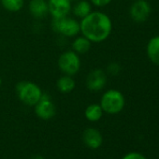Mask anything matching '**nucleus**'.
Here are the masks:
<instances>
[{
	"label": "nucleus",
	"mask_w": 159,
	"mask_h": 159,
	"mask_svg": "<svg viewBox=\"0 0 159 159\" xmlns=\"http://www.w3.org/2000/svg\"><path fill=\"white\" fill-rule=\"evenodd\" d=\"M81 32L91 42L99 43L106 40L111 33L112 24L110 17L101 11H91L80 23Z\"/></svg>",
	"instance_id": "obj_1"
},
{
	"label": "nucleus",
	"mask_w": 159,
	"mask_h": 159,
	"mask_svg": "<svg viewBox=\"0 0 159 159\" xmlns=\"http://www.w3.org/2000/svg\"><path fill=\"white\" fill-rule=\"evenodd\" d=\"M16 94L19 99L27 106H35L42 96L40 87L35 83L23 81L16 85Z\"/></svg>",
	"instance_id": "obj_2"
},
{
	"label": "nucleus",
	"mask_w": 159,
	"mask_h": 159,
	"mask_svg": "<svg viewBox=\"0 0 159 159\" xmlns=\"http://www.w3.org/2000/svg\"><path fill=\"white\" fill-rule=\"evenodd\" d=\"M100 106L104 112L109 114H117L125 107V98L123 94L115 89L105 92L100 100Z\"/></svg>",
	"instance_id": "obj_3"
},
{
	"label": "nucleus",
	"mask_w": 159,
	"mask_h": 159,
	"mask_svg": "<svg viewBox=\"0 0 159 159\" xmlns=\"http://www.w3.org/2000/svg\"><path fill=\"white\" fill-rule=\"evenodd\" d=\"M52 29L65 37L72 38L81 32L80 23L73 18H53L52 22Z\"/></svg>",
	"instance_id": "obj_4"
},
{
	"label": "nucleus",
	"mask_w": 159,
	"mask_h": 159,
	"mask_svg": "<svg viewBox=\"0 0 159 159\" xmlns=\"http://www.w3.org/2000/svg\"><path fill=\"white\" fill-rule=\"evenodd\" d=\"M58 67L65 75H75L81 68V59L79 54L73 51L65 52L58 59Z\"/></svg>",
	"instance_id": "obj_5"
},
{
	"label": "nucleus",
	"mask_w": 159,
	"mask_h": 159,
	"mask_svg": "<svg viewBox=\"0 0 159 159\" xmlns=\"http://www.w3.org/2000/svg\"><path fill=\"white\" fill-rule=\"evenodd\" d=\"M37 116L42 120L52 119L56 112V108L51 99V97L47 94H42L39 101L34 106Z\"/></svg>",
	"instance_id": "obj_6"
},
{
	"label": "nucleus",
	"mask_w": 159,
	"mask_h": 159,
	"mask_svg": "<svg viewBox=\"0 0 159 159\" xmlns=\"http://www.w3.org/2000/svg\"><path fill=\"white\" fill-rule=\"evenodd\" d=\"M107 83L106 73L102 69H94L86 78V87L92 92H98L102 90Z\"/></svg>",
	"instance_id": "obj_7"
},
{
	"label": "nucleus",
	"mask_w": 159,
	"mask_h": 159,
	"mask_svg": "<svg viewBox=\"0 0 159 159\" xmlns=\"http://www.w3.org/2000/svg\"><path fill=\"white\" fill-rule=\"evenodd\" d=\"M48 8L52 18H64L69 14L72 6L70 0H49Z\"/></svg>",
	"instance_id": "obj_8"
},
{
	"label": "nucleus",
	"mask_w": 159,
	"mask_h": 159,
	"mask_svg": "<svg viewBox=\"0 0 159 159\" xmlns=\"http://www.w3.org/2000/svg\"><path fill=\"white\" fill-rule=\"evenodd\" d=\"M151 13V6L145 0H138L130 8V16L137 23L145 22Z\"/></svg>",
	"instance_id": "obj_9"
},
{
	"label": "nucleus",
	"mask_w": 159,
	"mask_h": 159,
	"mask_svg": "<svg viewBox=\"0 0 159 159\" xmlns=\"http://www.w3.org/2000/svg\"><path fill=\"white\" fill-rule=\"evenodd\" d=\"M83 139L85 145L92 150L98 149L103 142L101 133L99 132V130L94 127H89L84 130L83 134Z\"/></svg>",
	"instance_id": "obj_10"
},
{
	"label": "nucleus",
	"mask_w": 159,
	"mask_h": 159,
	"mask_svg": "<svg viewBox=\"0 0 159 159\" xmlns=\"http://www.w3.org/2000/svg\"><path fill=\"white\" fill-rule=\"evenodd\" d=\"M29 11L36 19H43L49 13L48 2L46 0H31Z\"/></svg>",
	"instance_id": "obj_11"
},
{
	"label": "nucleus",
	"mask_w": 159,
	"mask_h": 159,
	"mask_svg": "<svg viewBox=\"0 0 159 159\" xmlns=\"http://www.w3.org/2000/svg\"><path fill=\"white\" fill-rule=\"evenodd\" d=\"M147 54L154 65L159 66V36H155L149 40L147 44Z\"/></svg>",
	"instance_id": "obj_12"
},
{
	"label": "nucleus",
	"mask_w": 159,
	"mask_h": 159,
	"mask_svg": "<svg viewBox=\"0 0 159 159\" xmlns=\"http://www.w3.org/2000/svg\"><path fill=\"white\" fill-rule=\"evenodd\" d=\"M56 86H57V89L61 93L68 94V93H71L75 89L76 83L71 76L65 75V76H62L58 79V81L56 83Z\"/></svg>",
	"instance_id": "obj_13"
},
{
	"label": "nucleus",
	"mask_w": 159,
	"mask_h": 159,
	"mask_svg": "<svg viewBox=\"0 0 159 159\" xmlns=\"http://www.w3.org/2000/svg\"><path fill=\"white\" fill-rule=\"evenodd\" d=\"M71 11L76 17L83 19L86 17L89 13H91L92 6L86 0H81V1L77 2L76 5L71 8Z\"/></svg>",
	"instance_id": "obj_14"
},
{
	"label": "nucleus",
	"mask_w": 159,
	"mask_h": 159,
	"mask_svg": "<svg viewBox=\"0 0 159 159\" xmlns=\"http://www.w3.org/2000/svg\"><path fill=\"white\" fill-rule=\"evenodd\" d=\"M91 41L85 37H79L72 42V49L78 54H84L91 49Z\"/></svg>",
	"instance_id": "obj_15"
},
{
	"label": "nucleus",
	"mask_w": 159,
	"mask_h": 159,
	"mask_svg": "<svg viewBox=\"0 0 159 159\" xmlns=\"http://www.w3.org/2000/svg\"><path fill=\"white\" fill-rule=\"evenodd\" d=\"M103 110L100 104H91L89 105L84 111L85 118L90 122H98L101 119L103 115Z\"/></svg>",
	"instance_id": "obj_16"
},
{
	"label": "nucleus",
	"mask_w": 159,
	"mask_h": 159,
	"mask_svg": "<svg viewBox=\"0 0 159 159\" xmlns=\"http://www.w3.org/2000/svg\"><path fill=\"white\" fill-rule=\"evenodd\" d=\"M24 0H1L2 6L9 11L17 12L24 7Z\"/></svg>",
	"instance_id": "obj_17"
},
{
	"label": "nucleus",
	"mask_w": 159,
	"mask_h": 159,
	"mask_svg": "<svg viewBox=\"0 0 159 159\" xmlns=\"http://www.w3.org/2000/svg\"><path fill=\"white\" fill-rule=\"evenodd\" d=\"M108 72L111 74V75H117L120 70H121V66L117 64V63H111L109 66H108V68H107Z\"/></svg>",
	"instance_id": "obj_18"
},
{
	"label": "nucleus",
	"mask_w": 159,
	"mask_h": 159,
	"mask_svg": "<svg viewBox=\"0 0 159 159\" xmlns=\"http://www.w3.org/2000/svg\"><path fill=\"white\" fill-rule=\"evenodd\" d=\"M122 159H146L144 155H142L139 152H129L127 154H125Z\"/></svg>",
	"instance_id": "obj_19"
},
{
	"label": "nucleus",
	"mask_w": 159,
	"mask_h": 159,
	"mask_svg": "<svg viewBox=\"0 0 159 159\" xmlns=\"http://www.w3.org/2000/svg\"><path fill=\"white\" fill-rule=\"evenodd\" d=\"M90 1L97 7H105L111 2V0H90Z\"/></svg>",
	"instance_id": "obj_20"
},
{
	"label": "nucleus",
	"mask_w": 159,
	"mask_h": 159,
	"mask_svg": "<svg viewBox=\"0 0 159 159\" xmlns=\"http://www.w3.org/2000/svg\"><path fill=\"white\" fill-rule=\"evenodd\" d=\"M32 159H44L42 156H40V155H36V156H34Z\"/></svg>",
	"instance_id": "obj_21"
},
{
	"label": "nucleus",
	"mask_w": 159,
	"mask_h": 159,
	"mask_svg": "<svg viewBox=\"0 0 159 159\" xmlns=\"http://www.w3.org/2000/svg\"><path fill=\"white\" fill-rule=\"evenodd\" d=\"M1 85H2V79L0 78V87H1Z\"/></svg>",
	"instance_id": "obj_22"
},
{
	"label": "nucleus",
	"mask_w": 159,
	"mask_h": 159,
	"mask_svg": "<svg viewBox=\"0 0 159 159\" xmlns=\"http://www.w3.org/2000/svg\"><path fill=\"white\" fill-rule=\"evenodd\" d=\"M70 1H78V0H70Z\"/></svg>",
	"instance_id": "obj_23"
}]
</instances>
